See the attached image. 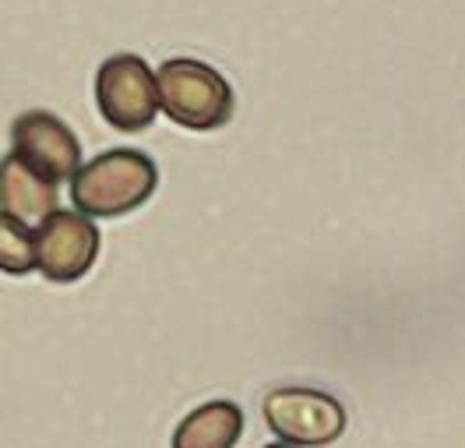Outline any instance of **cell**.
<instances>
[{
    "label": "cell",
    "mask_w": 465,
    "mask_h": 448,
    "mask_svg": "<svg viewBox=\"0 0 465 448\" xmlns=\"http://www.w3.org/2000/svg\"><path fill=\"white\" fill-rule=\"evenodd\" d=\"M99 226L78 209H54L35 226V272L50 283L85 279L99 258Z\"/></svg>",
    "instance_id": "5"
},
{
    "label": "cell",
    "mask_w": 465,
    "mask_h": 448,
    "mask_svg": "<svg viewBox=\"0 0 465 448\" xmlns=\"http://www.w3.org/2000/svg\"><path fill=\"white\" fill-rule=\"evenodd\" d=\"M71 205L88 219H120L142 209L159 187V166L142 149H106L74 170Z\"/></svg>",
    "instance_id": "1"
},
{
    "label": "cell",
    "mask_w": 465,
    "mask_h": 448,
    "mask_svg": "<svg viewBox=\"0 0 465 448\" xmlns=\"http://www.w3.org/2000/svg\"><path fill=\"white\" fill-rule=\"evenodd\" d=\"M262 417L268 431L296 448H324L342 438L346 431V406L321 389L286 385L264 395Z\"/></svg>",
    "instance_id": "3"
},
{
    "label": "cell",
    "mask_w": 465,
    "mask_h": 448,
    "mask_svg": "<svg viewBox=\"0 0 465 448\" xmlns=\"http://www.w3.org/2000/svg\"><path fill=\"white\" fill-rule=\"evenodd\" d=\"M95 106L103 120L124 134L148 131L159 117V89L148 60L138 54H114L103 60L95 71Z\"/></svg>",
    "instance_id": "4"
},
{
    "label": "cell",
    "mask_w": 465,
    "mask_h": 448,
    "mask_svg": "<svg viewBox=\"0 0 465 448\" xmlns=\"http://www.w3.org/2000/svg\"><path fill=\"white\" fill-rule=\"evenodd\" d=\"M243 438V410L232 399H212L176 423L173 448H236Z\"/></svg>",
    "instance_id": "8"
},
{
    "label": "cell",
    "mask_w": 465,
    "mask_h": 448,
    "mask_svg": "<svg viewBox=\"0 0 465 448\" xmlns=\"http://www.w3.org/2000/svg\"><path fill=\"white\" fill-rule=\"evenodd\" d=\"M0 209L29 226H39L50 212L60 209V184L35 170L18 152H7L0 159Z\"/></svg>",
    "instance_id": "7"
},
{
    "label": "cell",
    "mask_w": 465,
    "mask_h": 448,
    "mask_svg": "<svg viewBox=\"0 0 465 448\" xmlns=\"http://www.w3.org/2000/svg\"><path fill=\"white\" fill-rule=\"evenodd\" d=\"M159 114L183 131H219L232 120L236 95L230 78L194 57H170L155 71Z\"/></svg>",
    "instance_id": "2"
},
{
    "label": "cell",
    "mask_w": 465,
    "mask_h": 448,
    "mask_svg": "<svg viewBox=\"0 0 465 448\" xmlns=\"http://www.w3.org/2000/svg\"><path fill=\"white\" fill-rule=\"evenodd\" d=\"M0 272L4 275L35 272V226L15 219L4 209H0Z\"/></svg>",
    "instance_id": "9"
},
{
    "label": "cell",
    "mask_w": 465,
    "mask_h": 448,
    "mask_svg": "<svg viewBox=\"0 0 465 448\" xmlns=\"http://www.w3.org/2000/svg\"><path fill=\"white\" fill-rule=\"evenodd\" d=\"M11 152H18L22 159H29L35 170H43L46 177L71 180L74 170L85 163L78 134L50 110H25L11 124Z\"/></svg>",
    "instance_id": "6"
},
{
    "label": "cell",
    "mask_w": 465,
    "mask_h": 448,
    "mask_svg": "<svg viewBox=\"0 0 465 448\" xmlns=\"http://www.w3.org/2000/svg\"><path fill=\"white\" fill-rule=\"evenodd\" d=\"M264 448H296V445H286V442H275V445H264Z\"/></svg>",
    "instance_id": "10"
}]
</instances>
